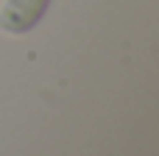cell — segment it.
Masks as SVG:
<instances>
[{
	"mask_svg": "<svg viewBox=\"0 0 159 156\" xmlns=\"http://www.w3.org/2000/svg\"><path fill=\"white\" fill-rule=\"evenodd\" d=\"M50 0H3L0 3V31L20 36L39 25Z\"/></svg>",
	"mask_w": 159,
	"mask_h": 156,
	"instance_id": "6da1fadb",
	"label": "cell"
}]
</instances>
